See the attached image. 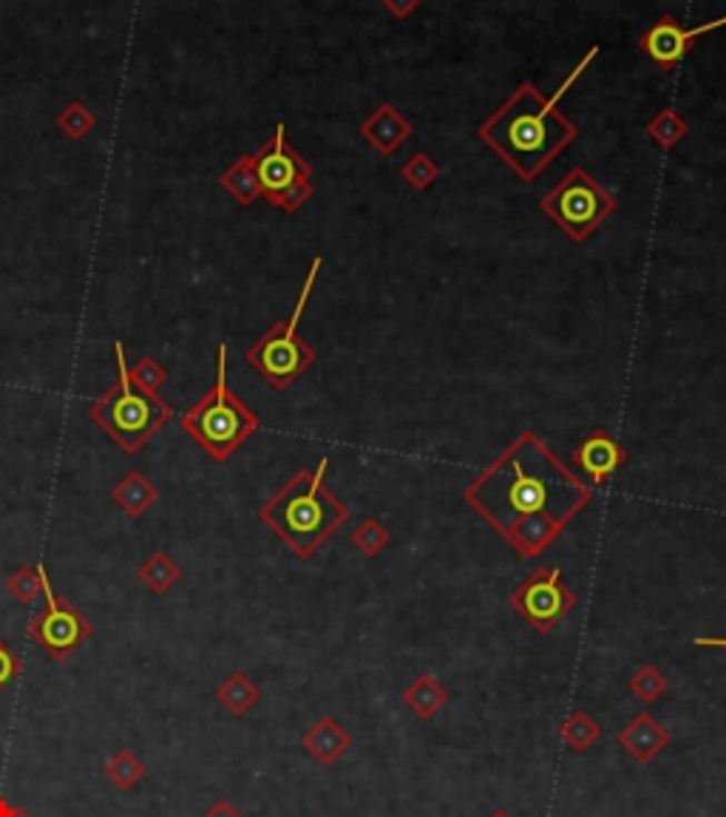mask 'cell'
<instances>
[{
  "mask_svg": "<svg viewBox=\"0 0 726 817\" xmlns=\"http://www.w3.org/2000/svg\"><path fill=\"white\" fill-rule=\"evenodd\" d=\"M463 500L525 559L548 551L594 488L570 471L534 431H523L497 460L463 491Z\"/></svg>",
  "mask_w": 726,
  "mask_h": 817,
  "instance_id": "6da1fadb",
  "label": "cell"
},
{
  "mask_svg": "<svg viewBox=\"0 0 726 817\" xmlns=\"http://www.w3.org/2000/svg\"><path fill=\"white\" fill-rule=\"evenodd\" d=\"M599 51L601 46H594L554 97H545L534 83H523L477 128L483 146L491 148L523 182H534L579 137L574 122L559 111V100L599 58Z\"/></svg>",
  "mask_w": 726,
  "mask_h": 817,
  "instance_id": "7a4b0ae2",
  "label": "cell"
},
{
  "mask_svg": "<svg viewBox=\"0 0 726 817\" xmlns=\"http://www.w3.org/2000/svg\"><path fill=\"white\" fill-rule=\"evenodd\" d=\"M327 466L324 457L316 469L296 471L259 511V520L301 559L316 557L329 537L349 522V508L324 482Z\"/></svg>",
  "mask_w": 726,
  "mask_h": 817,
  "instance_id": "3957f363",
  "label": "cell"
},
{
  "mask_svg": "<svg viewBox=\"0 0 726 817\" xmlns=\"http://www.w3.org/2000/svg\"><path fill=\"white\" fill-rule=\"evenodd\" d=\"M117 380L95 403L89 406V418L115 440L126 455H137L162 426L173 420V406L159 395H146L128 378V361L122 341H115Z\"/></svg>",
  "mask_w": 726,
  "mask_h": 817,
  "instance_id": "277c9868",
  "label": "cell"
},
{
  "mask_svg": "<svg viewBox=\"0 0 726 817\" xmlns=\"http://www.w3.org/2000/svg\"><path fill=\"white\" fill-rule=\"evenodd\" d=\"M261 426L259 415L228 387V343H219L216 383L193 409L182 415V429L216 462H225Z\"/></svg>",
  "mask_w": 726,
  "mask_h": 817,
  "instance_id": "5b68a950",
  "label": "cell"
},
{
  "mask_svg": "<svg viewBox=\"0 0 726 817\" xmlns=\"http://www.w3.org/2000/svg\"><path fill=\"white\" fill-rule=\"evenodd\" d=\"M321 259H312L310 272L304 279L301 292H298L296 310L287 321L272 323L270 330L247 349V363L261 375V378L270 383L276 392H287L292 387V380L301 378L307 369L316 363V349L298 336V323H301L304 310H307V301L312 296V287H316L318 272H321Z\"/></svg>",
  "mask_w": 726,
  "mask_h": 817,
  "instance_id": "8992f818",
  "label": "cell"
},
{
  "mask_svg": "<svg viewBox=\"0 0 726 817\" xmlns=\"http://www.w3.org/2000/svg\"><path fill=\"white\" fill-rule=\"evenodd\" d=\"M616 197L601 182H596L588 168H570L554 188L539 199V208L545 210L550 222L574 241H585L594 236L605 219H610L616 210Z\"/></svg>",
  "mask_w": 726,
  "mask_h": 817,
  "instance_id": "52a82bcc",
  "label": "cell"
},
{
  "mask_svg": "<svg viewBox=\"0 0 726 817\" xmlns=\"http://www.w3.org/2000/svg\"><path fill=\"white\" fill-rule=\"evenodd\" d=\"M253 166L261 185V197L285 213H298L316 193L312 166L287 142L281 122L276 126L270 142H265L253 153Z\"/></svg>",
  "mask_w": 726,
  "mask_h": 817,
  "instance_id": "ba28073f",
  "label": "cell"
},
{
  "mask_svg": "<svg viewBox=\"0 0 726 817\" xmlns=\"http://www.w3.org/2000/svg\"><path fill=\"white\" fill-rule=\"evenodd\" d=\"M43 596L46 605L29 621V636H32L40 650L49 652L51 659L66 661L71 652H77L91 639L95 625L86 619V614L77 605L54 594L49 577L43 582Z\"/></svg>",
  "mask_w": 726,
  "mask_h": 817,
  "instance_id": "9c48e42d",
  "label": "cell"
},
{
  "mask_svg": "<svg viewBox=\"0 0 726 817\" xmlns=\"http://www.w3.org/2000/svg\"><path fill=\"white\" fill-rule=\"evenodd\" d=\"M508 602L530 628L539 630V634H550L576 608V596L565 585L563 570L545 568L525 579L517 590H511Z\"/></svg>",
  "mask_w": 726,
  "mask_h": 817,
  "instance_id": "30bf717a",
  "label": "cell"
},
{
  "mask_svg": "<svg viewBox=\"0 0 726 817\" xmlns=\"http://www.w3.org/2000/svg\"><path fill=\"white\" fill-rule=\"evenodd\" d=\"M724 26H726V14L724 18L709 20V23L693 26V29H684L676 18L664 14V18H658L656 23H653L650 29L642 34V51H645L647 58H650L658 69L673 71L684 58H687L695 40L704 38V34H709V32H715V29H724Z\"/></svg>",
  "mask_w": 726,
  "mask_h": 817,
  "instance_id": "8fae6325",
  "label": "cell"
},
{
  "mask_svg": "<svg viewBox=\"0 0 726 817\" xmlns=\"http://www.w3.org/2000/svg\"><path fill=\"white\" fill-rule=\"evenodd\" d=\"M627 460H630L627 449L607 429H594L574 449L576 469L585 477H590L594 486H605L616 471L625 469Z\"/></svg>",
  "mask_w": 726,
  "mask_h": 817,
  "instance_id": "7c38bea8",
  "label": "cell"
},
{
  "mask_svg": "<svg viewBox=\"0 0 726 817\" xmlns=\"http://www.w3.org/2000/svg\"><path fill=\"white\" fill-rule=\"evenodd\" d=\"M411 133H415L411 122L400 114L392 102L378 106L367 120L360 122V137H364L375 151L384 153V157H395V153L411 140Z\"/></svg>",
  "mask_w": 726,
  "mask_h": 817,
  "instance_id": "4fadbf2b",
  "label": "cell"
},
{
  "mask_svg": "<svg viewBox=\"0 0 726 817\" xmlns=\"http://www.w3.org/2000/svg\"><path fill=\"white\" fill-rule=\"evenodd\" d=\"M616 741L638 764H650V760H656L669 747V733L650 713H638L630 724H625L619 729Z\"/></svg>",
  "mask_w": 726,
  "mask_h": 817,
  "instance_id": "5bb4252c",
  "label": "cell"
},
{
  "mask_svg": "<svg viewBox=\"0 0 726 817\" xmlns=\"http://www.w3.org/2000/svg\"><path fill=\"white\" fill-rule=\"evenodd\" d=\"M301 747L307 749L318 764L329 767V764H335V760L347 755V749L352 747V735L338 724V718L324 716L304 733Z\"/></svg>",
  "mask_w": 726,
  "mask_h": 817,
  "instance_id": "9a60e30c",
  "label": "cell"
},
{
  "mask_svg": "<svg viewBox=\"0 0 726 817\" xmlns=\"http://www.w3.org/2000/svg\"><path fill=\"white\" fill-rule=\"evenodd\" d=\"M111 500H115L128 517L139 520V517H146L148 508L159 500V488L153 486L142 471H128V475L111 488Z\"/></svg>",
  "mask_w": 726,
  "mask_h": 817,
  "instance_id": "2e32d148",
  "label": "cell"
},
{
  "mask_svg": "<svg viewBox=\"0 0 726 817\" xmlns=\"http://www.w3.org/2000/svg\"><path fill=\"white\" fill-rule=\"evenodd\" d=\"M404 704L417 718L429 721V718H435L449 704V693H446V687L431 672H424V676H417L404 690Z\"/></svg>",
  "mask_w": 726,
  "mask_h": 817,
  "instance_id": "e0dca14e",
  "label": "cell"
},
{
  "mask_svg": "<svg viewBox=\"0 0 726 817\" xmlns=\"http://www.w3.org/2000/svg\"><path fill=\"white\" fill-rule=\"evenodd\" d=\"M259 698H261L259 685H256L247 672H230V676L219 685V690H216V701L236 718L247 716V713L253 710L256 704H259Z\"/></svg>",
  "mask_w": 726,
  "mask_h": 817,
  "instance_id": "ac0fdd59",
  "label": "cell"
},
{
  "mask_svg": "<svg viewBox=\"0 0 726 817\" xmlns=\"http://www.w3.org/2000/svg\"><path fill=\"white\" fill-rule=\"evenodd\" d=\"M219 182L239 205H253L256 199H261V185L259 177H256L253 153H245V157L236 159L233 166L221 173Z\"/></svg>",
  "mask_w": 726,
  "mask_h": 817,
  "instance_id": "d6986e66",
  "label": "cell"
},
{
  "mask_svg": "<svg viewBox=\"0 0 726 817\" xmlns=\"http://www.w3.org/2000/svg\"><path fill=\"white\" fill-rule=\"evenodd\" d=\"M137 577L142 579V582H146L153 594H168V590L179 582L182 570H179V565L173 562L171 554L157 551V554H151L146 562L139 565Z\"/></svg>",
  "mask_w": 726,
  "mask_h": 817,
  "instance_id": "ffe728a7",
  "label": "cell"
},
{
  "mask_svg": "<svg viewBox=\"0 0 726 817\" xmlns=\"http://www.w3.org/2000/svg\"><path fill=\"white\" fill-rule=\"evenodd\" d=\"M645 131H647V137H650V140L662 148V151H673V148H676L678 142L687 137L689 126H687V120L678 114L676 108H662V111H658V114L647 122Z\"/></svg>",
  "mask_w": 726,
  "mask_h": 817,
  "instance_id": "44dd1931",
  "label": "cell"
},
{
  "mask_svg": "<svg viewBox=\"0 0 726 817\" xmlns=\"http://www.w3.org/2000/svg\"><path fill=\"white\" fill-rule=\"evenodd\" d=\"M559 735H563V741L568 744L574 753H585V749H590L596 741H599L601 727L594 721L590 713L574 710L568 716V721L563 724V729H559Z\"/></svg>",
  "mask_w": 726,
  "mask_h": 817,
  "instance_id": "7402d4cb",
  "label": "cell"
},
{
  "mask_svg": "<svg viewBox=\"0 0 726 817\" xmlns=\"http://www.w3.org/2000/svg\"><path fill=\"white\" fill-rule=\"evenodd\" d=\"M106 778L111 780L117 789L128 793V789H133L139 780L146 778V764H142V760H139L131 749H120V753L108 758Z\"/></svg>",
  "mask_w": 726,
  "mask_h": 817,
  "instance_id": "603a6c76",
  "label": "cell"
},
{
  "mask_svg": "<svg viewBox=\"0 0 726 817\" xmlns=\"http://www.w3.org/2000/svg\"><path fill=\"white\" fill-rule=\"evenodd\" d=\"M46 577H49L46 568H29V565H23V568H18L14 574H9L7 590L12 594L14 602L32 605L38 596H43Z\"/></svg>",
  "mask_w": 726,
  "mask_h": 817,
  "instance_id": "cb8c5ba5",
  "label": "cell"
},
{
  "mask_svg": "<svg viewBox=\"0 0 726 817\" xmlns=\"http://www.w3.org/2000/svg\"><path fill=\"white\" fill-rule=\"evenodd\" d=\"M389 542H392V534H389V528H386L380 520H372V517L360 522V526L352 531V545L369 559L380 557Z\"/></svg>",
  "mask_w": 726,
  "mask_h": 817,
  "instance_id": "d4e9b609",
  "label": "cell"
},
{
  "mask_svg": "<svg viewBox=\"0 0 726 817\" xmlns=\"http://www.w3.org/2000/svg\"><path fill=\"white\" fill-rule=\"evenodd\" d=\"M400 177H404V182L409 185L411 190H420V193H424V190H429L431 185L437 182L440 168H437V162L429 157V153H415V157H409L404 162Z\"/></svg>",
  "mask_w": 726,
  "mask_h": 817,
  "instance_id": "484cf974",
  "label": "cell"
},
{
  "mask_svg": "<svg viewBox=\"0 0 726 817\" xmlns=\"http://www.w3.org/2000/svg\"><path fill=\"white\" fill-rule=\"evenodd\" d=\"M95 126H97V117L91 114L89 108L82 106L80 100L69 102V106H66L58 114L60 133L69 137V140H82V137H86V133H89Z\"/></svg>",
  "mask_w": 726,
  "mask_h": 817,
  "instance_id": "4316f807",
  "label": "cell"
},
{
  "mask_svg": "<svg viewBox=\"0 0 726 817\" xmlns=\"http://www.w3.org/2000/svg\"><path fill=\"white\" fill-rule=\"evenodd\" d=\"M664 690H667V678L662 676V670L656 665L638 667L630 676V693L645 704L658 701L664 696Z\"/></svg>",
  "mask_w": 726,
  "mask_h": 817,
  "instance_id": "83f0119b",
  "label": "cell"
},
{
  "mask_svg": "<svg viewBox=\"0 0 726 817\" xmlns=\"http://www.w3.org/2000/svg\"><path fill=\"white\" fill-rule=\"evenodd\" d=\"M128 378H131L133 387L142 389L146 395H159V387L168 380V369L153 356H142L137 361V367L128 369Z\"/></svg>",
  "mask_w": 726,
  "mask_h": 817,
  "instance_id": "f1b7e54d",
  "label": "cell"
},
{
  "mask_svg": "<svg viewBox=\"0 0 726 817\" xmlns=\"http://www.w3.org/2000/svg\"><path fill=\"white\" fill-rule=\"evenodd\" d=\"M20 670H23V661L18 659V652H14L7 641L0 639V693L12 685L14 678L20 676Z\"/></svg>",
  "mask_w": 726,
  "mask_h": 817,
  "instance_id": "f546056e",
  "label": "cell"
},
{
  "mask_svg": "<svg viewBox=\"0 0 726 817\" xmlns=\"http://www.w3.org/2000/svg\"><path fill=\"white\" fill-rule=\"evenodd\" d=\"M417 7H420V3H417V0H409V3H395V0H386V3H384L386 12L395 14V18H398V20H406V18H409V14L415 12Z\"/></svg>",
  "mask_w": 726,
  "mask_h": 817,
  "instance_id": "4dcf8cb0",
  "label": "cell"
},
{
  "mask_svg": "<svg viewBox=\"0 0 726 817\" xmlns=\"http://www.w3.org/2000/svg\"><path fill=\"white\" fill-rule=\"evenodd\" d=\"M202 817H241V811L233 804H228V800H216Z\"/></svg>",
  "mask_w": 726,
  "mask_h": 817,
  "instance_id": "1f68e13d",
  "label": "cell"
},
{
  "mask_svg": "<svg viewBox=\"0 0 726 817\" xmlns=\"http://www.w3.org/2000/svg\"><path fill=\"white\" fill-rule=\"evenodd\" d=\"M0 817H32V811L23 806H14L7 795H0Z\"/></svg>",
  "mask_w": 726,
  "mask_h": 817,
  "instance_id": "d6a6232c",
  "label": "cell"
},
{
  "mask_svg": "<svg viewBox=\"0 0 726 817\" xmlns=\"http://www.w3.org/2000/svg\"><path fill=\"white\" fill-rule=\"evenodd\" d=\"M695 647H720V650H726V636H698V639H693Z\"/></svg>",
  "mask_w": 726,
  "mask_h": 817,
  "instance_id": "836d02e7",
  "label": "cell"
},
{
  "mask_svg": "<svg viewBox=\"0 0 726 817\" xmlns=\"http://www.w3.org/2000/svg\"><path fill=\"white\" fill-rule=\"evenodd\" d=\"M488 817H514V815H511V811H508V809H494L491 815H488Z\"/></svg>",
  "mask_w": 726,
  "mask_h": 817,
  "instance_id": "e575fe53",
  "label": "cell"
}]
</instances>
